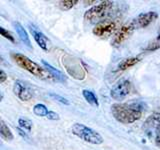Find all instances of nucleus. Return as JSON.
Returning a JSON list of instances; mask_svg holds the SVG:
<instances>
[{
  "instance_id": "f03ea898",
  "label": "nucleus",
  "mask_w": 160,
  "mask_h": 150,
  "mask_svg": "<svg viewBox=\"0 0 160 150\" xmlns=\"http://www.w3.org/2000/svg\"><path fill=\"white\" fill-rule=\"evenodd\" d=\"M11 57L19 67H21L22 69L33 74L34 76H36L40 79H48L49 76H51L46 69L40 67V65H38L36 62L32 61L31 59H29L27 56H25L23 54L12 53Z\"/></svg>"
},
{
  "instance_id": "423d86ee",
  "label": "nucleus",
  "mask_w": 160,
  "mask_h": 150,
  "mask_svg": "<svg viewBox=\"0 0 160 150\" xmlns=\"http://www.w3.org/2000/svg\"><path fill=\"white\" fill-rule=\"evenodd\" d=\"M117 29V22L115 20H104L95 25L93 28V34L98 37H107L110 36L115 30Z\"/></svg>"
},
{
  "instance_id": "9d476101",
  "label": "nucleus",
  "mask_w": 160,
  "mask_h": 150,
  "mask_svg": "<svg viewBox=\"0 0 160 150\" xmlns=\"http://www.w3.org/2000/svg\"><path fill=\"white\" fill-rule=\"evenodd\" d=\"M160 125V114L154 113L147 118V120L144 123V132L146 133V135L149 138L153 137V134L155 132V130L158 128Z\"/></svg>"
},
{
  "instance_id": "b1692460",
  "label": "nucleus",
  "mask_w": 160,
  "mask_h": 150,
  "mask_svg": "<svg viewBox=\"0 0 160 150\" xmlns=\"http://www.w3.org/2000/svg\"><path fill=\"white\" fill-rule=\"evenodd\" d=\"M46 117L48 119H50V120H59V118H60L59 114L56 113V112H54V111H49Z\"/></svg>"
},
{
  "instance_id": "6e6552de",
  "label": "nucleus",
  "mask_w": 160,
  "mask_h": 150,
  "mask_svg": "<svg viewBox=\"0 0 160 150\" xmlns=\"http://www.w3.org/2000/svg\"><path fill=\"white\" fill-rule=\"evenodd\" d=\"M13 92L19 99L23 100V101H27V100H30L33 97L32 88L27 83L21 81V80H17L14 83Z\"/></svg>"
},
{
  "instance_id": "bb28decb",
  "label": "nucleus",
  "mask_w": 160,
  "mask_h": 150,
  "mask_svg": "<svg viewBox=\"0 0 160 150\" xmlns=\"http://www.w3.org/2000/svg\"><path fill=\"white\" fill-rule=\"evenodd\" d=\"M159 33H160V26H159Z\"/></svg>"
},
{
  "instance_id": "a878e982",
  "label": "nucleus",
  "mask_w": 160,
  "mask_h": 150,
  "mask_svg": "<svg viewBox=\"0 0 160 150\" xmlns=\"http://www.w3.org/2000/svg\"><path fill=\"white\" fill-rule=\"evenodd\" d=\"M17 131H18V133H19L20 135H21V136H22V137H24L25 139H29V138H28V136H27V134H26V133H25V132L23 131V130H22V129H20V128L18 127V128H17Z\"/></svg>"
},
{
  "instance_id": "7ed1b4c3",
  "label": "nucleus",
  "mask_w": 160,
  "mask_h": 150,
  "mask_svg": "<svg viewBox=\"0 0 160 150\" xmlns=\"http://www.w3.org/2000/svg\"><path fill=\"white\" fill-rule=\"evenodd\" d=\"M114 3L112 1H103L92 8L88 9L84 14V18L89 23H100L107 18L112 12Z\"/></svg>"
},
{
  "instance_id": "412c9836",
  "label": "nucleus",
  "mask_w": 160,
  "mask_h": 150,
  "mask_svg": "<svg viewBox=\"0 0 160 150\" xmlns=\"http://www.w3.org/2000/svg\"><path fill=\"white\" fill-rule=\"evenodd\" d=\"M0 32H1V35L4 37V38H6L8 39L9 41H11L13 43H15V39H14V36L11 34V32H9L8 30H6L5 28L3 27H0Z\"/></svg>"
},
{
  "instance_id": "f3484780",
  "label": "nucleus",
  "mask_w": 160,
  "mask_h": 150,
  "mask_svg": "<svg viewBox=\"0 0 160 150\" xmlns=\"http://www.w3.org/2000/svg\"><path fill=\"white\" fill-rule=\"evenodd\" d=\"M19 127L21 128L23 131H26L27 133H30L32 128V122L27 118H19L18 119Z\"/></svg>"
},
{
  "instance_id": "ddd939ff",
  "label": "nucleus",
  "mask_w": 160,
  "mask_h": 150,
  "mask_svg": "<svg viewBox=\"0 0 160 150\" xmlns=\"http://www.w3.org/2000/svg\"><path fill=\"white\" fill-rule=\"evenodd\" d=\"M42 64H43V66L45 67V69H46L47 71L49 72V74L51 75V76H53L56 80H58V81H60V82L66 81V77L64 76V74L61 71H59L58 69L54 68L52 65H50L46 61H44V60H42Z\"/></svg>"
},
{
  "instance_id": "20e7f679",
  "label": "nucleus",
  "mask_w": 160,
  "mask_h": 150,
  "mask_svg": "<svg viewBox=\"0 0 160 150\" xmlns=\"http://www.w3.org/2000/svg\"><path fill=\"white\" fill-rule=\"evenodd\" d=\"M71 131L74 135H76L77 137L88 143L99 145L103 142V138L101 135L95 131V130L85 126L84 124L75 123L71 128Z\"/></svg>"
},
{
  "instance_id": "2eb2a0df",
  "label": "nucleus",
  "mask_w": 160,
  "mask_h": 150,
  "mask_svg": "<svg viewBox=\"0 0 160 150\" xmlns=\"http://www.w3.org/2000/svg\"><path fill=\"white\" fill-rule=\"evenodd\" d=\"M0 135L1 137L5 140H12L13 139V134L11 132V130L9 129V127L7 126L5 122L1 119L0 120Z\"/></svg>"
},
{
  "instance_id": "aec40b11",
  "label": "nucleus",
  "mask_w": 160,
  "mask_h": 150,
  "mask_svg": "<svg viewBox=\"0 0 160 150\" xmlns=\"http://www.w3.org/2000/svg\"><path fill=\"white\" fill-rule=\"evenodd\" d=\"M78 1L77 0H64V1H60L59 5L61 9L63 10H69L71 9L75 4H77Z\"/></svg>"
},
{
  "instance_id": "f8f14e48",
  "label": "nucleus",
  "mask_w": 160,
  "mask_h": 150,
  "mask_svg": "<svg viewBox=\"0 0 160 150\" xmlns=\"http://www.w3.org/2000/svg\"><path fill=\"white\" fill-rule=\"evenodd\" d=\"M13 24V26H14V28H15V30H16V32H17V34H18V36H19V38H20V40L26 45V46L28 47V48H30L31 49L32 48V45H31V42H30V38H29V36H28V33H27V31L25 30L24 28H23V26L21 24H20L19 22H13L12 23Z\"/></svg>"
},
{
  "instance_id": "dca6fc26",
  "label": "nucleus",
  "mask_w": 160,
  "mask_h": 150,
  "mask_svg": "<svg viewBox=\"0 0 160 150\" xmlns=\"http://www.w3.org/2000/svg\"><path fill=\"white\" fill-rule=\"evenodd\" d=\"M82 94H83V97L86 99V101L89 104H91V105H93V106H96V107L99 106L98 99L96 96H95V94L92 91H90V90H87V89H84L82 91Z\"/></svg>"
},
{
  "instance_id": "4be33fe9",
  "label": "nucleus",
  "mask_w": 160,
  "mask_h": 150,
  "mask_svg": "<svg viewBox=\"0 0 160 150\" xmlns=\"http://www.w3.org/2000/svg\"><path fill=\"white\" fill-rule=\"evenodd\" d=\"M50 96L53 97L55 100H57V101H59L60 103H62V104H65V105H69V101L66 99V98H64L62 96H60V95L58 94H54V93H50Z\"/></svg>"
},
{
  "instance_id": "a211bd4d",
  "label": "nucleus",
  "mask_w": 160,
  "mask_h": 150,
  "mask_svg": "<svg viewBox=\"0 0 160 150\" xmlns=\"http://www.w3.org/2000/svg\"><path fill=\"white\" fill-rule=\"evenodd\" d=\"M33 112L35 115L40 117H43V116H47L48 114V109L46 108V106L43 104H36L33 108Z\"/></svg>"
},
{
  "instance_id": "9b49d317",
  "label": "nucleus",
  "mask_w": 160,
  "mask_h": 150,
  "mask_svg": "<svg viewBox=\"0 0 160 150\" xmlns=\"http://www.w3.org/2000/svg\"><path fill=\"white\" fill-rule=\"evenodd\" d=\"M29 28H30V31H31V33H32V36H33L34 40L40 46V48H42L43 50H48L49 40L47 39V37L45 36V35L41 31H39L36 27H34L33 25L30 24Z\"/></svg>"
},
{
  "instance_id": "39448f33",
  "label": "nucleus",
  "mask_w": 160,
  "mask_h": 150,
  "mask_svg": "<svg viewBox=\"0 0 160 150\" xmlns=\"http://www.w3.org/2000/svg\"><path fill=\"white\" fill-rule=\"evenodd\" d=\"M135 28H136V26H135L134 21L126 23V24H124L123 26L120 27L118 29V31L116 32V34L114 35L113 39H112L113 46L119 47L120 45H122L130 36H131V34L133 33Z\"/></svg>"
},
{
  "instance_id": "0eeeda50",
  "label": "nucleus",
  "mask_w": 160,
  "mask_h": 150,
  "mask_svg": "<svg viewBox=\"0 0 160 150\" xmlns=\"http://www.w3.org/2000/svg\"><path fill=\"white\" fill-rule=\"evenodd\" d=\"M131 84L126 79H122L110 91L111 97L115 100H122L130 93Z\"/></svg>"
},
{
  "instance_id": "4468645a",
  "label": "nucleus",
  "mask_w": 160,
  "mask_h": 150,
  "mask_svg": "<svg viewBox=\"0 0 160 150\" xmlns=\"http://www.w3.org/2000/svg\"><path fill=\"white\" fill-rule=\"evenodd\" d=\"M139 61H140L139 57H130V58H127V59L123 60V61L118 65L117 70H118V71H123V70H126V69H128L130 67L134 66V65H136Z\"/></svg>"
},
{
  "instance_id": "5701e85b",
  "label": "nucleus",
  "mask_w": 160,
  "mask_h": 150,
  "mask_svg": "<svg viewBox=\"0 0 160 150\" xmlns=\"http://www.w3.org/2000/svg\"><path fill=\"white\" fill-rule=\"evenodd\" d=\"M152 138L154 139V141H155V143H156L157 146L160 147V125L158 126V128L155 130V132L153 134V137Z\"/></svg>"
},
{
  "instance_id": "f257e3e1",
  "label": "nucleus",
  "mask_w": 160,
  "mask_h": 150,
  "mask_svg": "<svg viewBox=\"0 0 160 150\" xmlns=\"http://www.w3.org/2000/svg\"><path fill=\"white\" fill-rule=\"evenodd\" d=\"M145 105L140 101L130 103H117L112 105L111 111L114 118L123 124H130L141 118Z\"/></svg>"
},
{
  "instance_id": "1a4fd4ad",
  "label": "nucleus",
  "mask_w": 160,
  "mask_h": 150,
  "mask_svg": "<svg viewBox=\"0 0 160 150\" xmlns=\"http://www.w3.org/2000/svg\"><path fill=\"white\" fill-rule=\"evenodd\" d=\"M158 14L155 11H148L146 13H141L135 18L133 21L137 28H146L153 21L157 19Z\"/></svg>"
},
{
  "instance_id": "393cba45",
  "label": "nucleus",
  "mask_w": 160,
  "mask_h": 150,
  "mask_svg": "<svg viewBox=\"0 0 160 150\" xmlns=\"http://www.w3.org/2000/svg\"><path fill=\"white\" fill-rule=\"evenodd\" d=\"M6 79H7L6 73H5L3 70H1V71H0V83H3Z\"/></svg>"
},
{
  "instance_id": "6ab92c4d",
  "label": "nucleus",
  "mask_w": 160,
  "mask_h": 150,
  "mask_svg": "<svg viewBox=\"0 0 160 150\" xmlns=\"http://www.w3.org/2000/svg\"><path fill=\"white\" fill-rule=\"evenodd\" d=\"M159 48H160V35H158L156 38L153 39L151 42H149L147 47L144 50L145 51H155V50H157Z\"/></svg>"
}]
</instances>
